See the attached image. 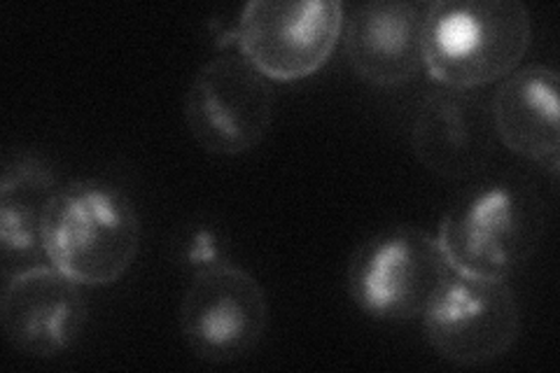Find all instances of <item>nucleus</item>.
<instances>
[{
  "instance_id": "nucleus-1",
  "label": "nucleus",
  "mask_w": 560,
  "mask_h": 373,
  "mask_svg": "<svg viewBox=\"0 0 560 373\" xmlns=\"http://www.w3.org/2000/svg\"><path fill=\"white\" fill-rule=\"evenodd\" d=\"M47 261L82 288L113 285L140 250V218L125 191L78 180L51 194L40 224Z\"/></svg>"
},
{
  "instance_id": "nucleus-2",
  "label": "nucleus",
  "mask_w": 560,
  "mask_h": 373,
  "mask_svg": "<svg viewBox=\"0 0 560 373\" xmlns=\"http://www.w3.org/2000/svg\"><path fill=\"white\" fill-rule=\"evenodd\" d=\"M530 40V10L518 0H440L425 10V66L446 89L471 92L504 80Z\"/></svg>"
},
{
  "instance_id": "nucleus-3",
  "label": "nucleus",
  "mask_w": 560,
  "mask_h": 373,
  "mask_svg": "<svg viewBox=\"0 0 560 373\" xmlns=\"http://www.w3.org/2000/svg\"><path fill=\"white\" fill-rule=\"evenodd\" d=\"M545 203L523 183L475 185L444 212L440 241L453 273L506 280L537 253Z\"/></svg>"
},
{
  "instance_id": "nucleus-4",
  "label": "nucleus",
  "mask_w": 560,
  "mask_h": 373,
  "mask_svg": "<svg viewBox=\"0 0 560 373\" xmlns=\"http://www.w3.org/2000/svg\"><path fill=\"white\" fill-rule=\"evenodd\" d=\"M436 236L420 226H393L366 238L348 264L353 304L381 323H409L428 308L451 276Z\"/></svg>"
},
{
  "instance_id": "nucleus-5",
  "label": "nucleus",
  "mask_w": 560,
  "mask_h": 373,
  "mask_svg": "<svg viewBox=\"0 0 560 373\" xmlns=\"http://www.w3.org/2000/svg\"><path fill=\"white\" fill-rule=\"evenodd\" d=\"M430 348L458 366H486L512 350L521 308L506 280L451 273L420 315Z\"/></svg>"
},
{
  "instance_id": "nucleus-6",
  "label": "nucleus",
  "mask_w": 560,
  "mask_h": 373,
  "mask_svg": "<svg viewBox=\"0 0 560 373\" xmlns=\"http://www.w3.org/2000/svg\"><path fill=\"white\" fill-rule=\"evenodd\" d=\"M269 323L259 280L230 261H210L189 280L180 301V331L199 360L230 364L248 358Z\"/></svg>"
},
{
  "instance_id": "nucleus-7",
  "label": "nucleus",
  "mask_w": 560,
  "mask_h": 373,
  "mask_svg": "<svg viewBox=\"0 0 560 373\" xmlns=\"http://www.w3.org/2000/svg\"><path fill=\"white\" fill-rule=\"evenodd\" d=\"M343 22L335 0H255L243 8L234 40L267 80L296 82L329 61Z\"/></svg>"
},
{
  "instance_id": "nucleus-8",
  "label": "nucleus",
  "mask_w": 560,
  "mask_h": 373,
  "mask_svg": "<svg viewBox=\"0 0 560 373\" xmlns=\"http://www.w3.org/2000/svg\"><path fill=\"white\" fill-rule=\"evenodd\" d=\"M276 110L271 80L238 55L206 61L185 96L191 138L220 156H238L267 138Z\"/></svg>"
},
{
  "instance_id": "nucleus-9",
  "label": "nucleus",
  "mask_w": 560,
  "mask_h": 373,
  "mask_svg": "<svg viewBox=\"0 0 560 373\" xmlns=\"http://www.w3.org/2000/svg\"><path fill=\"white\" fill-rule=\"evenodd\" d=\"M82 285L55 266H28L8 278L0 323L8 343L31 358L49 360L73 348L86 327Z\"/></svg>"
},
{
  "instance_id": "nucleus-10",
  "label": "nucleus",
  "mask_w": 560,
  "mask_h": 373,
  "mask_svg": "<svg viewBox=\"0 0 560 373\" xmlns=\"http://www.w3.org/2000/svg\"><path fill=\"white\" fill-rule=\"evenodd\" d=\"M411 148L428 171L448 180L477 175L493 156L495 129L490 105L463 89H440L420 101Z\"/></svg>"
},
{
  "instance_id": "nucleus-11",
  "label": "nucleus",
  "mask_w": 560,
  "mask_h": 373,
  "mask_svg": "<svg viewBox=\"0 0 560 373\" xmlns=\"http://www.w3.org/2000/svg\"><path fill=\"white\" fill-rule=\"evenodd\" d=\"M428 5L374 0L343 22V49L358 78L374 86H399L425 66L423 35Z\"/></svg>"
},
{
  "instance_id": "nucleus-12",
  "label": "nucleus",
  "mask_w": 560,
  "mask_h": 373,
  "mask_svg": "<svg viewBox=\"0 0 560 373\" xmlns=\"http://www.w3.org/2000/svg\"><path fill=\"white\" fill-rule=\"evenodd\" d=\"M495 138L506 150L558 175V73L551 66L530 63L516 68L490 103Z\"/></svg>"
},
{
  "instance_id": "nucleus-13",
  "label": "nucleus",
  "mask_w": 560,
  "mask_h": 373,
  "mask_svg": "<svg viewBox=\"0 0 560 373\" xmlns=\"http://www.w3.org/2000/svg\"><path fill=\"white\" fill-rule=\"evenodd\" d=\"M57 175L45 159L16 154L5 162L0 180V243L5 255L43 253L40 224L51 194L57 191Z\"/></svg>"
}]
</instances>
